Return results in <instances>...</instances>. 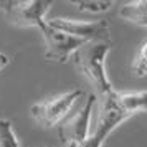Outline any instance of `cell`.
<instances>
[{
    "mask_svg": "<svg viewBox=\"0 0 147 147\" xmlns=\"http://www.w3.org/2000/svg\"><path fill=\"white\" fill-rule=\"evenodd\" d=\"M113 48L111 41H86L73 55L76 68L84 74L99 96H107L114 91L106 73V58Z\"/></svg>",
    "mask_w": 147,
    "mask_h": 147,
    "instance_id": "6da1fadb",
    "label": "cell"
},
{
    "mask_svg": "<svg viewBox=\"0 0 147 147\" xmlns=\"http://www.w3.org/2000/svg\"><path fill=\"white\" fill-rule=\"evenodd\" d=\"M83 96H84L83 89H71L63 94L32 104L30 114L36 124L43 127H56L71 114L73 106Z\"/></svg>",
    "mask_w": 147,
    "mask_h": 147,
    "instance_id": "7a4b0ae2",
    "label": "cell"
},
{
    "mask_svg": "<svg viewBox=\"0 0 147 147\" xmlns=\"http://www.w3.org/2000/svg\"><path fill=\"white\" fill-rule=\"evenodd\" d=\"M51 3V0H0V12L15 27L40 28Z\"/></svg>",
    "mask_w": 147,
    "mask_h": 147,
    "instance_id": "3957f363",
    "label": "cell"
},
{
    "mask_svg": "<svg viewBox=\"0 0 147 147\" xmlns=\"http://www.w3.org/2000/svg\"><path fill=\"white\" fill-rule=\"evenodd\" d=\"M94 102H96V94H89L80 111H76L74 114H69L58 126V136H60L63 147L80 146L89 136V124H91Z\"/></svg>",
    "mask_w": 147,
    "mask_h": 147,
    "instance_id": "277c9868",
    "label": "cell"
},
{
    "mask_svg": "<svg viewBox=\"0 0 147 147\" xmlns=\"http://www.w3.org/2000/svg\"><path fill=\"white\" fill-rule=\"evenodd\" d=\"M47 23L51 28L63 32V33L80 38L83 41H109V30L111 25L106 20H96V22H83L73 20V18H50Z\"/></svg>",
    "mask_w": 147,
    "mask_h": 147,
    "instance_id": "5b68a950",
    "label": "cell"
},
{
    "mask_svg": "<svg viewBox=\"0 0 147 147\" xmlns=\"http://www.w3.org/2000/svg\"><path fill=\"white\" fill-rule=\"evenodd\" d=\"M126 119L127 117L122 114V111L117 107V104L114 102L113 91H111L107 96L102 98V107H101L99 119H98L94 132L89 134L86 139L76 147H102L106 139L109 137V134Z\"/></svg>",
    "mask_w": 147,
    "mask_h": 147,
    "instance_id": "8992f818",
    "label": "cell"
},
{
    "mask_svg": "<svg viewBox=\"0 0 147 147\" xmlns=\"http://www.w3.org/2000/svg\"><path fill=\"white\" fill-rule=\"evenodd\" d=\"M38 30L41 32L43 40H45V58L50 61L66 63L74 55V51L86 43L80 38L69 36L63 32H58V30L51 28L47 23V20Z\"/></svg>",
    "mask_w": 147,
    "mask_h": 147,
    "instance_id": "52a82bcc",
    "label": "cell"
},
{
    "mask_svg": "<svg viewBox=\"0 0 147 147\" xmlns=\"http://www.w3.org/2000/svg\"><path fill=\"white\" fill-rule=\"evenodd\" d=\"M113 99L127 119L147 113V91H113Z\"/></svg>",
    "mask_w": 147,
    "mask_h": 147,
    "instance_id": "ba28073f",
    "label": "cell"
},
{
    "mask_svg": "<svg viewBox=\"0 0 147 147\" xmlns=\"http://www.w3.org/2000/svg\"><path fill=\"white\" fill-rule=\"evenodd\" d=\"M119 17L124 20L147 27V0H132L126 2L119 10Z\"/></svg>",
    "mask_w": 147,
    "mask_h": 147,
    "instance_id": "9c48e42d",
    "label": "cell"
},
{
    "mask_svg": "<svg viewBox=\"0 0 147 147\" xmlns=\"http://www.w3.org/2000/svg\"><path fill=\"white\" fill-rule=\"evenodd\" d=\"M80 12L84 13H104L107 10H111L114 2L111 0H76L71 2Z\"/></svg>",
    "mask_w": 147,
    "mask_h": 147,
    "instance_id": "30bf717a",
    "label": "cell"
},
{
    "mask_svg": "<svg viewBox=\"0 0 147 147\" xmlns=\"http://www.w3.org/2000/svg\"><path fill=\"white\" fill-rule=\"evenodd\" d=\"M131 71L136 78H146L147 76V40L137 50V55L131 65Z\"/></svg>",
    "mask_w": 147,
    "mask_h": 147,
    "instance_id": "8fae6325",
    "label": "cell"
},
{
    "mask_svg": "<svg viewBox=\"0 0 147 147\" xmlns=\"http://www.w3.org/2000/svg\"><path fill=\"white\" fill-rule=\"evenodd\" d=\"M0 147H20L13 126L8 119H0Z\"/></svg>",
    "mask_w": 147,
    "mask_h": 147,
    "instance_id": "7c38bea8",
    "label": "cell"
},
{
    "mask_svg": "<svg viewBox=\"0 0 147 147\" xmlns=\"http://www.w3.org/2000/svg\"><path fill=\"white\" fill-rule=\"evenodd\" d=\"M8 63H10V60H8L7 55L0 53V71H2V69H5V68L8 66Z\"/></svg>",
    "mask_w": 147,
    "mask_h": 147,
    "instance_id": "4fadbf2b",
    "label": "cell"
},
{
    "mask_svg": "<svg viewBox=\"0 0 147 147\" xmlns=\"http://www.w3.org/2000/svg\"><path fill=\"white\" fill-rule=\"evenodd\" d=\"M65 147H76V146H65Z\"/></svg>",
    "mask_w": 147,
    "mask_h": 147,
    "instance_id": "5bb4252c",
    "label": "cell"
}]
</instances>
